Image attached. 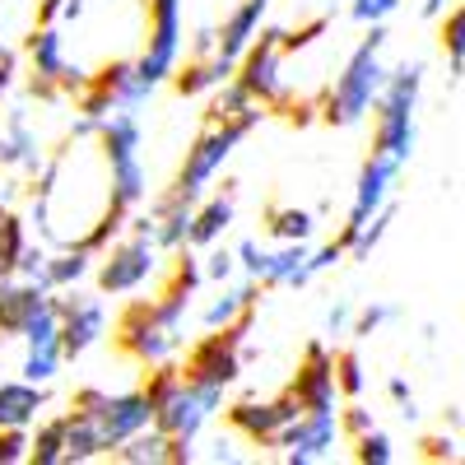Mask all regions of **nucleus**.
<instances>
[{"label":"nucleus","mask_w":465,"mask_h":465,"mask_svg":"<svg viewBox=\"0 0 465 465\" xmlns=\"http://www.w3.org/2000/svg\"><path fill=\"white\" fill-rule=\"evenodd\" d=\"M89 275H94V252L80 247V242H70V247H61V252L47 256V289H52V293L80 289Z\"/></svg>","instance_id":"26"},{"label":"nucleus","mask_w":465,"mask_h":465,"mask_svg":"<svg viewBox=\"0 0 465 465\" xmlns=\"http://www.w3.org/2000/svg\"><path fill=\"white\" fill-rule=\"evenodd\" d=\"M289 391L298 396L302 410H340L335 354H331L322 340H312V344L302 349V363H298V372H293V381H289Z\"/></svg>","instance_id":"16"},{"label":"nucleus","mask_w":465,"mask_h":465,"mask_svg":"<svg viewBox=\"0 0 465 465\" xmlns=\"http://www.w3.org/2000/svg\"><path fill=\"white\" fill-rule=\"evenodd\" d=\"M298 414H302V405H298L293 391H284V396H275V401H232V405L223 410L228 429L242 433V438L256 442V447H275V438L289 429Z\"/></svg>","instance_id":"15"},{"label":"nucleus","mask_w":465,"mask_h":465,"mask_svg":"<svg viewBox=\"0 0 465 465\" xmlns=\"http://www.w3.org/2000/svg\"><path fill=\"white\" fill-rule=\"evenodd\" d=\"M15 74H19V56L0 47V94H5V89L15 84Z\"/></svg>","instance_id":"50"},{"label":"nucleus","mask_w":465,"mask_h":465,"mask_svg":"<svg viewBox=\"0 0 465 465\" xmlns=\"http://www.w3.org/2000/svg\"><path fill=\"white\" fill-rule=\"evenodd\" d=\"M265 252H270V247H265L261 238H242V242H238V270H242L247 280H261V265H265Z\"/></svg>","instance_id":"43"},{"label":"nucleus","mask_w":465,"mask_h":465,"mask_svg":"<svg viewBox=\"0 0 465 465\" xmlns=\"http://www.w3.org/2000/svg\"><path fill=\"white\" fill-rule=\"evenodd\" d=\"M223 410V391L219 386H201V381H177L173 386V396L153 410V423L168 433V438H191L196 442L201 438V429Z\"/></svg>","instance_id":"11"},{"label":"nucleus","mask_w":465,"mask_h":465,"mask_svg":"<svg viewBox=\"0 0 465 465\" xmlns=\"http://www.w3.org/2000/svg\"><path fill=\"white\" fill-rule=\"evenodd\" d=\"M28 460L33 465H65V414L37 423V433H28Z\"/></svg>","instance_id":"32"},{"label":"nucleus","mask_w":465,"mask_h":465,"mask_svg":"<svg viewBox=\"0 0 465 465\" xmlns=\"http://www.w3.org/2000/svg\"><path fill=\"white\" fill-rule=\"evenodd\" d=\"M153 275H163V247L159 238L149 232H135L122 242H112L103 252V261L94 265V280H98V293L103 298H126V293H140Z\"/></svg>","instance_id":"5"},{"label":"nucleus","mask_w":465,"mask_h":465,"mask_svg":"<svg viewBox=\"0 0 465 465\" xmlns=\"http://www.w3.org/2000/svg\"><path fill=\"white\" fill-rule=\"evenodd\" d=\"M219 52V28H201L196 43H191V56H214Z\"/></svg>","instance_id":"49"},{"label":"nucleus","mask_w":465,"mask_h":465,"mask_svg":"<svg viewBox=\"0 0 465 465\" xmlns=\"http://www.w3.org/2000/svg\"><path fill=\"white\" fill-rule=\"evenodd\" d=\"M201 265H205V284H228L232 275H238V247H205V256H201Z\"/></svg>","instance_id":"39"},{"label":"nucleus","mask_w":465,"mask_h":465,"mask_svg":"<svg viewBox=\"0 0 465 465\" xmlns=\"http://www.w3.org/2000/svg\"><path fill=\"white\" fill-rule=\"evenodd\" d=\"M326 28H331V19H312V24H302V28H293V33L284 28V56H289V52H302V47H312Z\"/></svg>","instance_id":"44"},{"label":"nucleus","mask_w":465,"mask_h":465,"mask_svg":"<svg viewBox=\"0 0 465 465\" xmlns=\"http://www.w3.org/2000/svg\"><path fill=\"white\" fill-rule=\"evenodd\" d=\"M28 74H33V98H61V70H65V37L56 24H37L28 33Z\"/></svg>","instance_id":"17"},{"label":"nucleus","mask_w":465,"mask_h":465,"mask_svg":"<svg viewBox=\"0 0 465 465\" xmlns=\"http://www.w3.org/2000/svg\"><path fill=\"white\" fill-rule=\"evenodd\" d=\"M201 284H205L201 252L177 247V261L168 265V280H163L159 298H135L122 312V322H116L122 354H131L144 368L173 363L186 349V322H191V302H196Z\"/></svg>","instance_id":"1"},{"label":"nucleus","mask_w":465,"mask_h":465,"mask_svg":"<svg viewBox=\"0 0 465 465\" xmlns=\"http://www.w3.org/2000/svg\"><path fill=\"white\" fill-rule=\"evenodd\" d=\"M265 15H270V0H242L219 28V56L238 65V56L256 43V33L265 28Z\"/></svg>","instance_id":"22"},{"label":"nucleus","mask_w":465,"mask_h":465,"mask_svg":"<svg viewBox=\"0 0 465 465\" xmlns=\"http://www.w3.org/2000/svg\"><path fill=\"white\" fill-rule=\"evenodd\" d=\"M335 386H340L344 401H363L368 372H363V359L354 354V349H340V354H335Z\"/></svg>","instance_id":"35"},{"label":"nucleus","mask_w":465,"mask_h":465,"mask_svg":"<svg viewBox=\"0 0 465 465\" xmlns=\"http://www.w3.org/2000/svg\"><path fill=\"white\" fill-rule=\"evenodd\" d=\"M94 80V74L84 70V65H74V61H65V70H61V94H80L84 84Z\"/></svg>","instance_id":"47"},{"label":"nucleus","mask_w":465,"mask_h":465,"mask_svg":"<svg viewBox=\"0 0 465 465\" xmlns=\"http://www.w3.org/2000/svg\"><path fill=\"white\" fill-rule=\"evenodd\" d=\"M43 140H37V131L28 126V116L15 107L5 112V122H0V168L5 173H28L37 177L43 173Z\"/></svg>","instance_id":"18"},{"label":"nucleus","mask_w":465,"mask_h":465,"mask_svg":"<svg viewBox=\"0 0 465 465\" xmlns=\"http://www.w3.org/2000/svg\"><path fill=\"white\" fill-rule=\"evenodd\" d=\"M149 94H153V84L140 80L135 61H107L74 98H80V116H94V122H103V116L116 112V107H140Z\"/></svg>","instance_id":"10"},{"label":"nucleus","mask_w":465,"mask_h":465,"mask_svg":"<svg viewBox=\"0 0 465 465\" xmlns=\"http://www.w3.org/2000/svg\"><path fill=\"white\" fill-rule=\"evenodd\" d=\"M340 442H344L340 410H302L289 429L275 438V451L289 465H312V460H326Z\"/></svg>","instance_id":"13"},{"label":"nucleus","mask_w":465,"mask_h":465,"mask_svg":"<svg viewBox=\"0 0 465 465\" xmlns=\"http://www.w3.org/2000/svg\"><path fill=\"white\" fill-rule=\"evenodd\" d=\"M65 15V0H43V5H37V24H56Z\"/></svg>","instance_id":"51"},{"label":"nucleus","mask_w":465,"mask_h":465,"mask_svg":"<svg viewBox=\"0 0 465 465\" xmlns=\"http://www.w3.org/2000/svg\"><path fill=\"white\" fill-rule=\"evenodd\" d=\"M265 232L275 242H307L317 232V214L302 205H270L265 210Z\"/></svg>","instance_id":"29"},{"label":"nucleus","mask_w":465,"mask_h":465,"mask_svg":"<svg viewBox=\"0 0 465 465\" xmlns=\"http://www.w3.org/2000/svg\"><path fill=\"white\" fill-rule=\"evenodd\" d=\"M186 52V37H182V0H149V37H144V52L135 61L140 80L159 89L163 80H173L177 65Z\"/></svg>","instance_id":"8"},{"label":"nucleus","mask_w":465,"mask_h":465,"mask_svg":"<svg viewBox=\"0 0 465 465\" xmlns=\"http://www.w3.org/2000/svg\"><path fill=\"white\" fill-rule=\"evenodd\" d=\"M232 219H238V205H232V191H205V196L196 201V219H191V238H186V247H196V252H205V247H214V242H223V232L232 228Z\"/></svg>","instance_id":"21"},{"label":"nucleus","mask_w":465,"mask_h":465,"mask_svg":"<svg viewBox=\"0 0 465 465\" xmlns=\"http://www.w3.org/2000/svg\"><path fill=\"white\" fill-rule=\"evenodd\" d=\"M381 47H386V24H368V37L349 52V61L335 74L331 94L322 98V122H331V126H359L363 116L377 107V98L386 89Z\"/></svg>","instance_id":"2"},{"label":"nucleus","mask_w":465,"mask_h":465,"mask_svg":"<svg viewBox=\"0 0 465 465\" xmlns=\"http://www.w3.org/2000/svg\"><path fill=\"white\" fill-rule=\"evenodd\" d=\"M396 317H401L396 302H368V307H359V312H354V326H349V335H354V340H372L381 326H391Z\"/></svg>","instance_id":"36"},{"label":"nucleus","mask_w":465,"mask_h":465,"mask_svg":"<svg viewBox=\"0 0 465 465\" xmlns=\"http://www.w3.org/2000/svg\"><path fill=\"white\" fill-rule=\"evenodd\" d=\"M149 219H153V228H159V247L163 252H177V247H186V238H191V219H196V201H186L182 191H163L159 201H153V210H149Z\"/></svg>","instance_id":"24"},{"label":"nucleus","mask_w":465,"mask_h":465,"mask_svg":"<svg viewBox=\"0 0 465 465\" xmlns=\"http://www.w3.org/2000/svg\"><path fill=\"white\" fill-rule=\"evenodd\" d=\"M391 219H396V210H391V205H381V210L354 232V238H349V256H354V261H368V256L381 247V238H386V228H391Z\"/></svg>","instance_id":"34"},{"label":"nucleus","mask_w":465,"mask_h":465,"mask_svg":"<svg viewBox=\"0 0 465 465\" xmlns=\"http://www.w3.org/2000/svg\"><path fill=\"white\" fill-rule=\"evenodd\" d=\"M401 159H391V153H368L363 168H359V182H354V201H349V214H344V228H340V242L349 247V238L381 210L391 205V191H396V177H401Z\"/></svg>","instance_id":"12"},{"label":"nucleus","mask_w":465,"mask_h":465,"mask_svg":"<svg viewBox=\"0 0 465 465\" xmlns=\"http://www.w3.org/2000/svg\"><path fill=\"white\" fill-rule=\"evenodd\" d=\"M238 80L261 107H284L289 89H284V28H261L256 43L238 56Z\"/></svg>","instance_id":"9"},{"label":"nucleus","mask_w":465,"mask_h":465,"mask_svg":"<svg viewBox=\"0 0 465 465\" xmlns=\"http://www.w3.org/2000/svg\"><path fill=\"white\" fill-rule=\"evenodd\" d=\"M340 429H344V438H349V442L363 438L368 429H377V423H372V410H368L363 401H349V410H340Z\"/></svg>","instance_id":"41"},{"label":"nucleus","mask_w":465,"mask_h":465,"mask_svg":"<svg viewBox=\"0 0 465 465\" xmlns=\"http://www.w3.org/2000/svg\"><path fill=\"white\" fill-rule=\"evenodd\" d=\"M56 293L43 289V284H33V280H5L0 284V340L5 335H24V326L43 312V307H52Z\"/></svg>","instance_id":"19"},{"label":"nucleus","mask_w":465,"mask_h":465,"mask_svg":"<svg viewBox=\"0 0 465 465\" xmlns=\"http://www.w3.org/2000/svg\"><path fill=\"white\" fill-rule=\"evenodd\" d=\"M386 396L401 405L405 419H419V405H414V391H410V381H405V377H391V381H386Z\"/></svg>","instance_id":"45"},{"label":"nucleus","mask_w":465,"mask_h":465,"mask_svg":"<svg viewBox=\"0 0 465 465\" xmlns=\"http://www.w3.org/2000/svg\"><path fill=\"white\" fill-rule=\"evenodd\" d=\"M396 10H401V0H349V15H354L363 28L368 24H386Z\"/></svg>","instance_id":"40"},{"label":"nucleus","mask_w":465,"mask_h":465,"mask_svg":"<svg viewBox=\"0 0 465 465\" xmlns=\"http://www.w3.org/2000/svg\"><path fill=\"white\" fill-rule=\"evenodd\" d=\"M232 61H223L219 52L214 56H191L186 65H177V74H173V84H177V94L182 98H201V94H210V89H219L223 80H232Z\"/></svg>","instance_id":"25"},{"label":"nucleus","mask_w":465,"mask_h":465,"mask_svg":"<svg viewBox=\"0 0 465 465\" xmlns=\"http://www.w3.org/2000/svg\"><path fill=\"white\" fill-rule=\"evenodd\" d=\"M61 363H65L61 349H24L19 377H28V381H37V386H52V377L61 372Z\"/></svg>","instance_id":"37"},{"label":"nucleus","mask_w":465,"mask_h":465,"mask_svg":"<svg viewBox=\"0 0 465 465\" xmlns=\"http://www.w3.org/2000/svg\"><path fill=\"white\" fill-rule=\"evenodd\" d=\"M15 196H19V186H15V182H0V210H10Z\"/></svg>","instance_id":"52"},{"label":"nucleus","mask_w":465,"mask_h":465,"mask_svg":"<svg viewBox=\"0 0 465 465\" xmlns=\"http://www.w3.org/2000/svg\"><path fill=\"white\" fill-rule=\"evenodd\" d=\"M70 410H80V414H89L98 423V433L107 442V456L126 438H135L140 429L153 423V405H149L144 391H116L112 396V391H103V386H80L74 401H70Z\"/></svg>","instance_id":"7"},{"label":"nucleus","mask_w":465,"mask_h":465,"mask_svg":"<svg viewBox=\"0 0 465 465\" xmlns=\"http://www.w3.org/2000/svg\"><path fill=\"white\" fill-rule=\"evenodd\" d=\"M252 322H256V312L242 317L238 326L205 331L201 340H191V344H186V359H182V377L228 391V386L242 377V344H247V335H252Z\"/></svg>","instance_id":"6"},{"label":"nucleus","mask_w":465,"mask_h":465,"mask_svg":"<svg viewBox=\"0 0 465 465\" xmlns=\"http://www.w3.org/2000/svg\"><path fill=\"white\" fill-rule=\"evenodd\" d=\"M256 293H261V284L256 280H242V284H219V293L205 302V312H201V326L205 331H223V326H238L242 317H252L256 312Z\"/></svg>","instance_id":"23"},{"label":"nucleus","mask_w":465,"mask_h":465,"mask_svg":"<svg viewBox=\"0 0 465 465\" xmlns=\"http://www.w3.org/2000/svg\"><path fill=\"white\" fill-rule=\"evenodd\" d=\"M438 43H442V52H447L451 74H460V70H465V0H460L456 10H442V33H438Z\"/></svg>","instance_id":"33"},{"label":"nucleus","mask_w":465,"mask_h":465,"mask_svg":"<svg viewBox=\"0 0 465 465\" xmlns=\"http://www.w3.org/2000/svg\"><path fill=\"white\" fill-rule=\"evenodd\" d=\"M442 10H447V0H423V15L429 19H442Z\"/></svg>","instance_id":"54"},{"label":"nucleus","mask_w":465,"mask_h":465,"mask_svg":"<svg viewBox=\"0 0 465 465\" xmlns=\"http://www.w3.org/2000/svg\"><path fill=\"white\" fill-rule=\"evenodd\" d=\"M423 456H429V460H456V438H451V433L423 438Z\"/></svg>","instance_id":"46"},{"label":"nucleus","mask_w":465,"mask_h":465,"mask_svg":"<svg viewBox=\"0 0 465 465\" xmlns=\"http://www.w3.org/2000/svg\"><path fill=\"white\" fill-rule=\"evenodd\" d=\"M56 312H61V354H65V363L84 359L89 349L107 335V302L103 298H89L80 289H61Z\"/></svg>","instance_id":"14"},{"label":"nucleus","mask_w":465,"mask_h":465,"mask_svg":"<svg viewBox=\"0 0 465 465\" xmlns=\"http://www.w3.org/2000/svg\"><path fill=\"white\" fill-rule=\"evenodd\" d=\"M354 460H363V465H391L396 460V442L386 438L381 429H368L363 438H354Z\"/></svg>","instance_id":"38"},{"label":"nucleus","mask_w":465,"mask_h":465,"mask_svg":"<svg viewBox=\"0 0 465 465\" xmlns=\"http://www.w3.org/2000/svg\"><path fill=\"white\" fill-rule=\"evenodd\" d=\"M47 410V386H37L28 377L0 381V429H33Z\"/></svg>","instance_id":"20"},{"label":"nucleus","mask_w":465,"mask_h":465,"mask_svg":"<svg viewBox=\"0 0 465 465\" xmlns=\"http://www.w3.org/2000/svg\"><path fill=\"white\" fill-rule=\"evenodd\" d=\"M98 456H107L98 423L80 410H70L65 414V465H84V460H98Z\"/></svg>","instance_id":"27"},{"label":"nucleus","mask_w":465,"mask_h":465,"mask_svg":"<svg viewBox=\"0 0 465 465\" xmlns=\"http://www.w3.org/2000/svg\"><path fill=\"white\" fill-rule=\"evenodd\" d=\"M112 456L122 460V465H168V433L159 429V423H149V429H140L135 438H126Z\"/></svg>","instance_id":"31"},{"label":"nucleus","mask_w":465,"mask_h":465,"mask_svg":"<svg viewBox=\"0 0 465 465\" xmlns=\"http://www.w3.org/2000/svg\"><path fill=\"white\" fill-rule=\"evenodd\" d=\"M265 107L238 84V80H223L214 103H210V122H247V126H261Z\"/></svg>","instance_id":"28"},{"label":"nucleus","mask_w":465,"mask_h":465,"mask_svg":"<svg viewBox=\"0 0 465 465\" xmlns=\"http://www.w3.org/2000/svg\"><path fill=\"white\" fill-rule=\"evenodd\" d=\"M210 460H232V442H223V438H219V442H214V451H210Z\"/></svg>","instance_id":"53"},{"label":"nucleus","mask_w":465,"mask_h":465,"mask_svg":"<svg viewBox=\"0 0 465 465\" xmlns=\"http://www.w3.org/2000/svg\"><path fill=\"white\" fill-rule=\"evenodd\" d=\"M252 131H256V126H247V122H210L196 140H191L186 159H182V168H177V177H173V191H182L186 201H201L205 191L214 186V177L223 173V163L238 153V144H242Z\"/></svg>","instance_id":"4"},{"label":"nucleus","mask_w":465,"mask_h":465,"mask_svg":"<svg viewBox=\"0 0 465 465\" xmlns=\"http://www.w3.org/2000/svg\"><path fill=\"white\" fill-rule=\"evenodd\" d=\"M354 326V312H349V302H335L331 312H326V335H340V331H349Z\"/></svg>","instance_id":"48"},{"label":"nucleus","mask_w":465,"mask_h":465,"mask_svg":"<svg viewBox=\"0 0 465 465\" xmlns=\"http://www.w3.org/2000/svg\"><path fill=\"white\" fill-rule=\"evenodd\" d=\"M28 460V429H0V465Z\"/></svg>","instance_id":"42"},{"label":"nucleus","mask_w":465,"mask_h":465,"mask_svg":"<svg viewBox=\"0 0 465 465\" xmlns=\"http://www.w3.org/2000/svg\"><path fill=\"white\" fill-rule=\"evenodd\" d=\"M419 94H423V61H405L396 70H386V89L377 98V126H372V149L377 153H391V159L410 163L419 126H414V112H419Z\"/></svg>","instance_id":"3"},{"label":"nucleus","mask_w":465,"mask_h":465,"mask_svg":"<svg viewBox=\"0 0 465 465\" xmlns=\"http://www.w3.org/2000/svg\"><path fill=\"white\" fill-rule=\"evenodd\" d=\"M24 247H28V219L10 210H0V284L19 275V261H24Z\"/></svg>","instance_id":"30"}]
</instances>
